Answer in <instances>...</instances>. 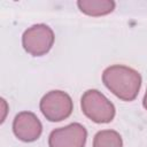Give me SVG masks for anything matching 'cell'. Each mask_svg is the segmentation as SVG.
<instances>
[{
  "instance_id": "cell-1",
  "label": "cell",
  "mask_w": 147,
  "mask_h": 147,
  "mask_svg": "<svg viewBox=\"0 0 147 147\" xmlns=\"http://www.w3.org/2000/svg\"><path fill=\"white\" fill-rule=\"evenodd\" d=\"M102 80L108 90L124 101L134 100L141 86L140 74L121 64L108 67L102 74Z\"/></svg>"
},
{
  "instance_id": "cell-2",
  "label": "cell",
  "mask_w": 147,
  "mask_h": 147,
  "mask_svg": "<svg viewBox=\"0 0 147 147\" xmlns=\"http://www.w3.org/2000/svg\"><path fill=\"white\" fill-rule=\"evenodd\" d=\"M83 113L95 123H109L115 116L114 105L98 90H87L80 100Z\"/></svg>"
},
{
  "instance_id": "cell-3",
  "label": "cell",
  "mask_w": 147,
  "mask_h": 147,
  "mask_svg": "<svg viewBox=\"0 0 147 147\" xmlns=\"http://www.w3.org/2000/svg\"><path fill=\"white\" fill-rule=\"evenodd\" d=\"M40 110L51 122H60L68 118L72 113V100L63 91H51L40 100Z\"/></svg>"
},
{
  "instance_id": "cell-4",
  "label": "cell",
  "mask_w": 147,
  "mask_h": 147,
  "mask_svg": "<svg viewBox=\"0 0 147 147\" xmlns=\"http://www.w3.org/2000/svg\"><path fill=\"white\" fill-rule=\"evenodd\" d=\"M22 42L28 53L33 56H41L52 48L54 42V32L48 25L37 24L23 33Z\"/></svg>"
},
{
  "instance_id": "cell-5",
  "label": "cell",
  "mask_w": 147,
  "mask_h": 147,
  "mask_svg": "<svg viewBox=\"0 0 147 147\" xmlns=\"http://www.w3.org/2000/svg\"><path fill=\"white\" fill-rule=\"evenodd\" d=\"M87 131L79 123H72L64 127L55 129L48 138L49 147H84Z\"/></svg>"
},
{
  "instance_id": "cell-6",
  "label": "cell",
  "mask_w": 147,
  "mask_h": 147,
  "mask_svg": "<svg viewBox=\"0 0 147 147\" xmlns=\"http://www.w3.org/2000/svg\"><path fill=\"white\" fill-rule=\"evenodd\" d=\"M15 136L25 142L37 140L42 131V126L38 117L30 111H22L16 115L13 123Z\"/></svg>"
},
{
  "instance_id": "cell-7",
  "label": "cell",
  "mask_w": 147,
  "mask_h": 147,
  "mask_svg": "<svg viewBox=\"0 0 147 147\" xmlns=\"http://www.w3.org/2000/svg\"><path fill=\"white\" fill-rule=\"evenodd\" d=\"M77 6L86 15L101 16L111 13L115 8V2L110 0H79Z\"/></svg>"
},
{
  "instance_id": "cell-8",
  "label": "cell",
  "mask_w": 147,
  "mask_h": 147,
  "mask_svg": "<svg viewBox=\"0 0 147 147\" xmlns=\"http://www.w3.org/2000/svg\"><path fill=\"white\" fill-rule=\"evenodd\" d=\"M123 141L119 133L113 130L99 131L94 136L93 147H122Z\"/></svg>"
},
{
  "instance_id": "cell-9",
  "label": "cell",
  "mask_w": 147,
  "mask_h": 147,
  "mask_svg": "<svg viewBox=\"0 0 147 147\" xmlns=\"http://www.w3.org/2000/svg\"><path fill=\"white\" fill-rule=\"evenodd\" d=\"M144 107L147 109V92L145 94V98H144Z\"/></svg>"
}]
</instances>
